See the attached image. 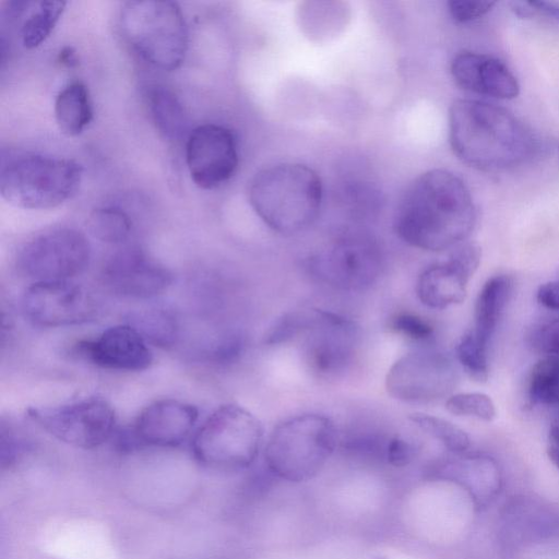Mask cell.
I'll return each instance as SVG.
<instances>
[{"mask_svg": "<svg viewBox=\"0 0 559 559\" xmlns=\"http://www.w3.org/2000/svg\"><path fill=\"white\" fill-rule=\"evenodd\" d=\"M477 221L466 183L447 169H431L415 178L395 210L393 229L407 245L443 251L468 238Z\"/></svg>", "mask_w": 559, "mask_h": 559, "instance_id": "cell-1", "label": "cell"}, {"mask_svg": "<svg viewBox=\"0 0 559 559\" xmlns=\"http://www.w3.org/2000/svg\"><path fill=\"white\" fill-rule=\"evenodd\" d=\"M449 141L462 163L487 173L513 169L539 151L537 136L516 116L478 99H456L451 104Z\"/></svg>", "mask_w": 559, "mask_h": 559, "instance_id": "cell-2", "label": "cell"}, {"mask_svg": "<svg viewBox=\"0 0 559 559\" xmlns=\"http://www.w3.org/2000/svg\"><path fill=\"white\" fill-rule=\"evenodd\" d=\"M322 182L310 167L282 163L261 169L251 179L248 197L257 215L271 229L292 235L308 228L318 217Z\"/></svg>", "mask_w": 559, "mask_h": 559, "instance_id": "cell-3", "label": "cell"}, {"mask_svg": "<svg viewBox=\"0 0 559 559\" xmlns=\"http://www.w3.org/2000/svg\"><path fill=\"white\" fill-rule=\"evenodd\" d=\"M335 424L320 414H301L278 424L269 437L265 465L277 478L301 483L314 477L335 451Z\"/></svg>", "mask_w": 559, "mask_h": 559, "instance_id": "cell-4", "label": "cell"}, {"mask_svg": "<svg viewBox=\"0 0 559 559\" xmlns=\"http://www.w3.org/2000/svg\"><path fill=\"white\" fill-rule=\"evenodd\" d=\"M120 29L131 48L151 66L173 71L188 49V28L174 1H128L120 11Z\"/></svg>", "mask_w": 559, "mask_h": 559, "instance_id": "cell-5", "label": "cell"}, {"mask_svg": "<svg viewBox=\"0 0 559 559\" xmlns=\"http://www.w3.org/2000/svg\"><path fill=\"white\" fill-rule=\"evenodd\" d=\"M83 169L66 158L26 154L2 162L0 192L16 207L27 210L52 209L78 190Z\"/></svg>", "mask_w": 559, "mask_h": 559, "instance_id": "cell-6", "label": "cell"}, {"mask_svg": "<svg viewBox=\"0 0 559 559\" xmlns=\"http://www.w3.org/2000/svg\"><path fill=\"white\" fill-rule=\"evenodd\" d=\"M262 440L260 420L239 405L226 404L195 431L191 449L195 460L206 467L238 471L255 461Z\"/></svg>", "mask_w": 559, "mask_h": 559, "instance_id": "cell-7", "label": "cell"}, {"mask_svg": "<svg viewBox=\"0 0 559 559\" xmlns=\"http://www.w3.org/2000/svg\"><path fill=\"white\" fill-rule=\"evenodd\" d=\"M27 415L53 438L81 449L102 445L112 437L116 428L115 409L100 396L58 406L31 407Z\"/></svg>", "mask_w": 559, "mask_h": 559, "instance_id": "cell-8", "label": "cell"}, {"mask_svg": "<svg viewBox=\"0 0 559 559\" xmlns=\"http://www.w3.org/2000/svg\"><path fill=\"white\" fill-rule=\"evenodd\" d=\"M383 259L378 243L366 235L344 236L312 255L311 274L341 290L357 292L370 287L380 276Z\"/></svg>", "mask_w": 559, "mask_h": 559, "instance_id": "cell-9", "label": "cell"}, {"mask_svg": "<svg viewBox=\"0 0 559 559\" xmlns=\"http://www.w3.org/2000/svg\"><path fill=\"white\" fill-rule=\"evenodd\" d=\"M91 247L73 228H57L27 241L19 252V271L35 282L68 281L88 265Z\"/></svg>", "mask_w": 559, "mask_h": 559, "instance_id": "cell-10", "label": "cell"}, {"mask_svg": "<svg viewBox=\"0 0 559 559\" xmlns=\"http://www.w3.org/2000/svg\"><path fill=\"white\" fill-rule=\"evenodd\" d=\"M305 333L304 352L313 373L333 379L348 370L360 340L359 328L353 320L330 311L311 310Z\"/></svg>", "mask_w": 559, "mask_h": 559, "instance_id": "cell-11", "label": "cell"}, {"mask_svg": "<svg viewBox=\"0 0 559 559\" xmlns=\"http://www.w3.org/2000/svg\"><path fill=\"white\" fill-rule=\"evenodd\" d=\"M455 372L449 358L435 350H415L400 357L385 378L388 393L402 402L424 404L445 396Z\"/></svg>", "mask_w": 559, "mask_h": 559, "instance_id": "cell-12", "label": "cell"}, {"mask_svg": "<svg viewBox=\"0 0 559 559\" xmlns=\"http://www.w3.org/2000/svg\"><path fill=\"white\" fill-rule=\"evenodd\" d=\"M21 306L25 318L41 328L81 324L96 313L92 295L69 280L33 283L24 292Z\"/></svg>", "mask_w": 559, "mask_h": 559, "instance_id": "cell-13", "label": "cell"}, {"mask_svg": "<svg viewBox=\"0 0 559 559\" xmlns=\"http://www.w3.org/2000/svg\"><path fill=\"white\" fill-rule=\"evenodd\" d=\"M234 133L226 127L205 123L188 136L186 162L193 182L202 189H215L228 181L238 167Z\"/></svg>", "mask_w": 559, "mask_h": 559, "instance_id": "cell-14", "label": "cell"}, {"mask_svg": "<svg viewBox=\"0 0 559 559\" xmlns=\"http://www.w3.org/2000/svg\"><path fill=\"white\" fill-rule=\"evenodd\" d=\"M481 260V248L468 241L453 248L448 259L427 266L416 282V294L425 306L445 309L462 304L469 280Z\"/></svg>", "mask_w": 559, "mask_h": 559, "instance_id": "cell-15", "label": "cell"}, {"mask_svg": "<svg viewBox=\"0 0 559 559\" xmlns=\"http://www.w3.org/2000/svg\"><path fill=\"white\" fill-rule=\"evenodd\" d=\"M198 418L199 411L191 404L174 399L155 401L140 412L124 435V444L178 447L190 437Z\"/></svg>", "mask_w": 559, "mask_h": 559, "instance_id": "cell-16", "label": "cell"}, {"mask_svg": "<svg viewBox=\"0 0 559 559\" xmlns=\"http://www.w3.org/2000/svg\"><path fill=\"white\" fill-rule=\"evenodd\" d=\"M102 278L115 294L138 299L157 296L173 283L170 271L139 248H124L109 257Z\"/></svg>", "mask_w": 559, "mask_h": 559, "instance_id": "cell-17", "label": "cell"}, {"mask_svg": "<svg viewBox=\"0 0 559 559\" xmlns=\"http://www.w3.org/2000/svg\"><path fill=\"white\" fill-rule=\"evenodd\" d=\"M76 354L100 368L119 371L146 370L153 362L145 338L130 324L110 326L94 340L81 341Z\"/></svg>", "mask_w": 559, "mask_h": 559, "instance_id": "cell-18", "label": "cell"}, {"mask_svg": "<svg viewBox=\"0 0 559 559\" xmlns=\"http://www.w3.org/2000/svg\"><path fill=\"white\" fill-rule=\"evenodd\" d=\"M454 82L463 90L501 100L520 94V84L510 68L490 55L461 51L450 67Z\"/></svg>", "mask_w": 559, "mask_h": 559, "instance_id": "cell-19", "label": "cell"}, {"mask_svg": "<svg viewBox=\"0 0 559 559\" xmlns=\"http://www.w3.org/2000/svg\"><path fill=\"white\" fill-rule=\"evenodd\" d=\"M512 290L509 275H495L479 290L474 307V324L471 331L488 345L504 311Z\"/></svg>", "mask_w": 559, "mask_h": 559, "instance_id": "cell-20", "label": "cell"}, {"mask_svg": "<svg viewBox=\"0 0 559 559\" xmlns=\"http://www.w3.org/2000/svg\"><path fill=\"white\" fill-rule=\"evenodd\" d=\"M55 118L60 131L69 136L83 132L93 118L87 87L80 81L66 85L55 102Z\"/></svg>", "mask_w": 559, "mask_h": 559, "instance_id": "cell-21", "label": "cell"}, {"mask_svg": "<svg viewBox=\"0 0 559 559\" xmlns=\"http://www.w3.org/2000/svg\"><path fill=\"white\" fill-rule=\"evenodd\" d=\"M146 102L156 129L168 140L181 139L188 128V119L178 97L157 85L147 91Z\"/></svg>", "mask_w": 559, "mask_h": 559, "instance_id": "cell-22", "label": "cell"}, {"mask_svg": "<svg viewBox=\"0 0 559 559\" xmlns=\"http://www.w3.org/2000/svg\"><path fill=\"white\" fill-rule=\"evenodd\" d=\"M64 1H27L26 16L21 26L22 44L33 49L51 34L64 10Z\"/></svg>", "mask_w": 559, "mask_h": 559, "instance_id": "cell-23", "label": "cell"}, {"mask_svg": "<svg viewBox=\"0 0 559 559\" xmlns=\"http://www.w3.org/2000/svg\"><path fill=\"white\" fill-rule=\"evenodd\" d=\"M527 395L533 404H559L558 356H545L532 367L528 376Z\"/></svg>", "mask_w": 559, "mask_h": 559, "instance_id": "cell-24", "label": "cell"}, {"mask_svg": "<svg viewBox=\"0 0 559 559\" xmlns=\"http://www.w3.org/2000/svg\"><path fill=\"white\" fill-rule=\"evenodd\" d=\"M408 418L425 433L441 442L451 454L468 451L471 441L467 433L454 424L423 413L411 414Z\"/></svg>", "mask_w": 559, "mask_h": 559, "instance_id": "cell-25", "label": "cell"}, {"mask_svg": "<svg viewBox=\"0 0 559 559\" xmlns=\"http://www.w3.org/2000/svg\"><path fill=\"white\" fill-rule=\"evenodd\" d=\"M91 234L107 243H121L131 231V221L128 214L112 206L95 209L87 221Z\"/></svg>", "mask_w": 559, "mask_h": 559, "instance_id": "cell-26", "label": "cell"}, {"mask_svg": "<svg viewBox=\"0 0 559 559\" xmlns=\"http://www.w3.org/2000/svg\"><path fill=\"white\" fill-rule=\"evenodd\" d=\"M488 345L480 342L469 330L455 347L456 358L471 379L486 382L489 376Z\"/></svg>", "mask_w": 559, "mask_h": 559, "instance_id": "cell-27", "label": "cell"}, {"mask_svg": "<svg viewBox=\"0 0 559 559\" xmlns=\"http://www.w3.org/2000/svg\"><path fill=\"white\" fill-rule=\"evenodd\" d=\"M133 323V326L142 334L145 341H151L160 346L171 344L177 334L175 319L168 312L160 309H153L136 314Z\"/></svg>", "mask_w": 559, "mask_h": 559, "instance_id": "cell-28", "label": "cell"}, {"mask_svg": "<svg viewBox=\"0 0 559 559\" xmlns=\"http://www.w3.org/2000/svg\"><path fill=\"white\" fill-rule=\"evenodd\" d=\"M445 408L453 415L475 417L484 421H491L496 417L492 400L480 392L453 394L445 401Z\"/></svg>", "mask_w": 559, "mask_h": 559, "instance_id": "cell-29", "label": "cell"}, {"mask_svg": "<svg viewBox=\"0 0 559 559\" xmlns=\"http://www.w3.org/2000/svg\"><path fill=\"white\" fill-rule=\"evenodd\" d=\"M310 320V311L289 312L278 319L269 330L265 342L280 344L305 333Z\"/></svg>", "mask_w": 559, "mask_h": 559, "instance_id": "cell-30", "label": "cell"}, {"mask_svg": "<svg viewBox=\"0 0 559 559\" xmlns=\"http://www.w3.org/2000/svg\"><path fill=\"white\" fill-rule=\"evenodd\" d=\"M391 329L397 334L414 342H426L432 337L433 329L424 318L402 312L395 314L391 320Z\"/></svg>", "mask_w": 559, "mask_h": 559, "instance_id": "cell-31", "label": "cell"}, {"mask_svg": "<svg viewBox=\"0 0 559 559\" xmlns=\"http://www.w3.org/2000/svg\"><path fill=\"white\" fill-rule=\"evenodd\" d=\"M510 10L520 19H540L559 25V3L552 1H511Z\"/></svg>", "mask_w": 559, "mask_h": 559, "instance_id": "cell-32", "label": "cell"}, {"mask_svg": "<svg viewBox=\"0 0 559 559\" xmlns=\"http://www.w3.org/2000/svg\"><path fill=\"white\" fill-rule=\"evenodd\" d=\"M11 426L1 425V466L15 464L27 449V441Z\"/></svg>", "mask_w": 559, "mask_h": 559, "instance_id": "cell-33", "label": "cell"}, {"mask_svg": "<svg viewBox=\"0 0 559 559\" xmlns=\"http://www.w3.org/2000/svg\"><path fill=\"white\" fill-rule=\"evenodd\" d=\"M496 5L495 1L486 0H451L448 10L457 23H468L487 14Z\"/></svg>", "mask_w": 559, "mask_h": 559, "instance_id": "cell-34", "label": "cell"}, {"mask_svg": "<svg viewBox=\"0 0 559 559\" xmlns=\"http://www.w3.org/2000/svg\"><path fill=\"white\" fill-rule=\"evenodd\" d=\"M531 344L546 356L559 357V318L535 328L531 334Z\"/></svg>", "mask_w": 559, "mask_h": 559, "instance_id": "cell-35", "label": "cell"}, {"mask_svg": "<svg viewBox=\"0 0 559 559\" xmlns=\"http://www.w3.org/2000/svg\"><path fill=\"white\" fill-rule=\"evenodd\" d=\"M419 448L400 435L391 437L386 444L385 461L394 467L409 465L418 455Z\"/></svg>", "mask_w": 559, "mask_h": 559, "instance_id": "cell-36", "label": "cell"}, {"mask_svg": "<svg viewBox=\"0 0 559 559\" xmlns=\"http://www.w3.org/2000/svg\"><path fill=\"white\" fill-rule=\"evenodd\" d=\"M536 299L548 309L559 310V280L540 285L536 292Z\"/></svg>", "mask_w": 559, "mask_h": 559, "instance_id": "cell-37", "label": "cell"}, {"mask_svg": "<svg viewBox=\"0 0 559 559\" xmlns=\"http://www.w3.org/2000/svg\"><path fill=\"white\" fill-rule=\"evenodd\" d=\"M58 61L66 67L74 66L76 63L75 51L70 47H66L60 51Z\"/></svg>", "mask_w": 559, "mask_h": 559, "instance_id": "cell-38", "label": "cell"}, {"mask_svg": "<svg viewBox=\"0 0 559 559\" xmlns=\"http://www.w3.org/2000/svg\"><path fill=\"white\" fill-rule=\"evenodd\" d=\"M549 443L559 447V414L554 418L549 428Z\"/></svg>", "mask_w": 559, "mask_h": 559, "instance_id": "cell-39", "label": "cell"}, {"mask_svg": "<svg viewBox=\"0 0 559 559\" xmlns=\"http://www.w3.org/2000/svg\"><path fill=\"white\" fill-rule=\"evenodd\" d=\"M547 454L554 465L559 469V447L549 443Z\"/></svg>", "mask_w": 559, "mask_h": 559, "instance_id": "cell-40", "label": "cell"}]
</instances>
